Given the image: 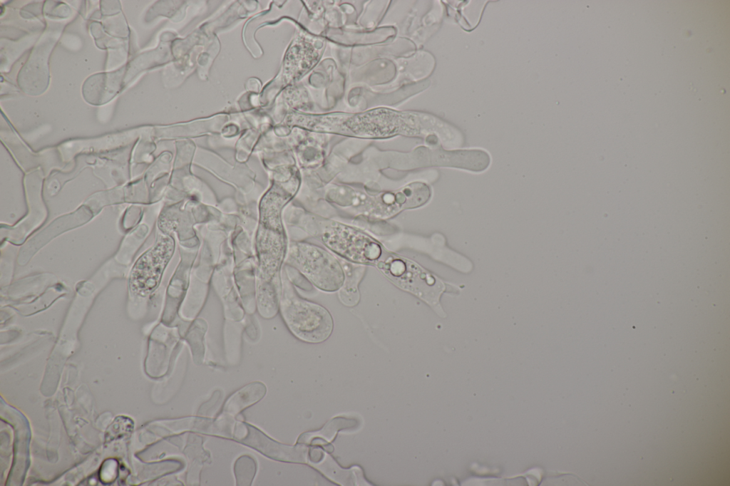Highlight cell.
<instances>
[{
  "instance_id": "cell-8",
  "label": "cell",
  "mask_w": 730,
  "mask_h": 486,
  "mask_svg": "<svg viewBox=\"0 0 730 486\" xmlns=\"http://www.w3.org/2000/svg\"><path fill=\"white\" fill-rule=\"evenodd\" d=\"M265 394L266 387L263 383H250L234 393L227 400L222 414L225 416H234L261 400Z\"/></svg>"
},
{
  "instance_id": "cell-7",
  "label": "cell",
  "mask_w": 730,
  "mask_h": 486,
  "mask_svg": "<svg viewBox=\"0 0 730 486\" xmlns=\"http://www.w3.org/2000/svg\"><path fill=\"white\" fill-rule=\"evenodd\" d=\"M246 433L241 442L269 458L287 462H302L305 450L299 447H291L279 443L255 427L245 423Z\"/></svg>"
},
{
  "instance_id": "cell-6",
  "label": "cell",
  "mask_w": 730,
  "mask_h": 486,
  "mask_svg": "<svg viewBox=\"0 0 730 486\" xmlns=\"http://www.w3.org/2000/svg\"><path fill=\"white\" fill-rule=\"evenodd\" d=\"M93 216V209L83 205L75 212L58 217L26 243L20 252L19 262L21 264H26L39 248L51 239L65 231L83 224Z\"/></svg>"
},
{
  "instance_id": "cell-9",
  "label": "cell",
  "mask_w": 730,
  "mask_h": 486,
  "mask_svg": "<svg viewBox=\"0 0 730 486\" xmlns=\"http://www.w3.org/2000/svg\"><path fill=\"white\" fill-rule=\"evenodd\" d=\"M255 460L249 455L239 457L235 463L234 472L238 485H250L256 473Z\"/></svg>"
},
{
  "instance_id": "cell-4",
  "label": "cell",
  "mask_w": 730,
  "mask_h": 486,
  "mask_svg": "<svg viewBox=\"0 0 730 486\" xmlns=\"http://www.w3.org/2000/svg\"><path fill=\"white\" fill-rule=\"evenodd\" d=\"M299 261L301 271L319 289L327 291L339 289L344 284V273L329 254L316 249V255Z\"/></svg>"
},
{
  "instance_id": "cell-2",
  "label": "cell",
  "mask_w": 730,
  "mask_h": 486,
  "mask_svg": "<svg viewBox=\"0 0 730 486\" xmlns=\"http://www.w3.org/2000/svg\"><path fill=\"white\" fill-rule=\"evenodd\" d=\"M173 249V239L163 237L138 259L130 274V287L133 294L145 296L156 288Z\"/></svg>"
},
{
  "instance_id": "cell-3",
  "label": "cell",
  "mask_w": 730,
  "mask_h": 486,
  "mask_svg": "<svg viewBox=\"0 0 730 486\" xmlns=\"http://www.w3.org/2000/svg\"><path fill=\"white\" fill-rule=\"evenodd\" d=\"M383 269L397 286L413 293L433 307L437 306L444 286L433 276L415 265L406 264L399 259L386 263Z\"/></svg>"
},
{
  "instance_id": "cell-5",
  "label": "cell",
  "mask_w": 730,
  "mask_h": 486,
  "mask_svg": "<svg viewBox=\"0 0 730 486\" xmlns=\"http://www.w3.org/2000/svg\"><path fill=\"white\" fill-rule=\"evenodd\" d=\"M24 185L30 211L28 216L9 234V239L20 244L46 217V210L41 198L42 175L39 171L25 176Z\"/></svg>"
},
{
  "instance_id": "cell-1",
  "label": "cell",
  "mask_w": 730,
  "mask_h": 486,
  "mask_svg": "<svg viewBox=\"0 0 730 486\" xmlns=\"http://www.w3.org/2000/svg\"><path fill=\"white\" fill-rule=\"evenodd\" d=\"M280 306L288 328L299 339L319 343L331 335L333 321L329 312L323 306L298 296L289 284H284Z\"/></svg>"
}]
</instances>
